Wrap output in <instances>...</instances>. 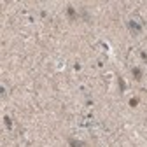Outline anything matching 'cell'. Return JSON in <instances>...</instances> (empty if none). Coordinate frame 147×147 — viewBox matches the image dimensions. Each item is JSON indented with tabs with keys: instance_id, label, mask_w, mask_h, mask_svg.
Returning <instances> with one entry per match:
<instances>
[{
	"instance_id": "1",
	"label": "cell",
	"mask_w": 147,
	"mask_h": 147,
	"mask_svg": "<svg viewBox=\"0 0 147 147\" xmlns=\"http://www.w3.org/2000/svg\"><path fill=\"white\" fill-rule=\"evenodd\" d=\"M133 75L137 77V81H140V79H142V72H140L138 68H133Z\"/></svg>"
},
{
	"instance_id": "2",
	"label": "cell",
	"mask_w": 147,
	"mask_h": 147,
	"mask_svg": "<svg viewBox=\"0 0 147 147\" xmlns=\"http://www.w3.org/2000/svg\"><path fill=\"white\" fill-rule=\"evenodd\" d=\"M72 147H84V144H81V142L77 144L75 140H72Z\"/></svg>"
},
{
	"instance_id": "3",
	"label": "cell",
	"mask_w": 147,
	"mask_h": 147,
	"mask_svg": "<svg viewBox=\"0 0 147 147\" xmlns=\"http://www.w3.org/2000/svg\"><path fill=\"white\" fill-rule=\"evenodd\" d=\"M137 103H138V100H137V98H133V100H130V105H133V107H135Z\"/></svg>"
}]
</instances>
